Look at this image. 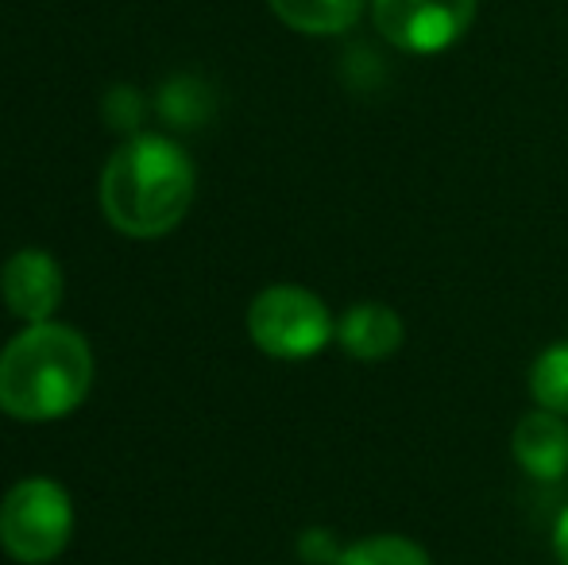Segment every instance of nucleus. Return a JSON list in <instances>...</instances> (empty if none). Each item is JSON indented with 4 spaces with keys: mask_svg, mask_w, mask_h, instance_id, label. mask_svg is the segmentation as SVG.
I'll return each instance as SVG.
<instances>
[{
    "mask_svg": "<svg viewBox=\"0 0 568 565\" xmlns=\"http://www.w3.org/2000/svg\"><path fill=\"white\" fill-rule=\"evenodd\" d=\"M554 554H557V562L568 565V507L554 523Z\"/></svg>",
    "mask_w": 568,
    "mask_h": 565,
    "instance_id": "ddd939ff",
    "label": "nucleus"
},
{
    "mask_svg": "<svg viewBox=\"0 0 568 565\" xmlns=\"http://www.w3.org/2000/svg\"><path fill=\"white\" fill-rule=\"evenodd\" d=\"M510 450L526 476L534 481H557L568 468V418L538 407L518 418L510 434Z\"/></svg>",
    "mask_w": 568,
    "mask_h": 565,
    "instance_id": "0eeeda50",
    "label": "nucleus"
},
{
    "mask_svg": "<svg viewBox=\"0 0 568 565\" xmlns=\"http://www.w3.org/2000/svg\"><path fill=\"white\" fill-rule=\"evenodd\" d=\"M271 12L302 36H341L364 12V0H267Z\"/></svg>",
    "mask_w": 568,
    "mask_h": 565,
    "instance_id": "1a4fd4ad",
    "label": "nucleus"
},
{
    "mask_svg": "<svg viewBox=\"0 0 568 565\" xmlns=\"http://www.w3.org/2000/svg\"><path fill=\"white\" fill-rule=\"evenodd\" d=\"M403 317L383 302H359L337 317V341L352 361H390L403 349Z\"/></svg>",
    "mask_w": 568,
    "mask_h": 565,
    "instance_id": "6e6552de",
    "label": "nucleus"
},
{
    "mask_svg": "<svg viewBox=\"0 0 568 565\" xmlns=\"http://www.w3.org/2000/svg\"><path fill=\"white\" fill-rule=\"evenodd\" d=\"M0 294H4V306L12 310L20 322H28V325L51 322L62 302L59 260L43 249L12 252L4 272H0Z\"/></svg>",
    "mask_w": 568,
    "mask_h": 565,
    "instance_id": "423d86ee",
    "label": "nucleus"
},
{
    "mask_svg": "<svg viewBox=\"0 0 568 565\" xmlns=\"http://www.w3.org/2000/svg\"><path fill=\"white\" fill-rule=\"evenodd\" d=\"M194 202V163L179 143L135 137L109 155L101 174V210L109 225L135 241H155L182 225Z\"/></svg>",
    "mask_w": 568,
    "mask_h": 565,
    "instance_id": "f03ea898",
    "label": "nucleus"
},
{
    "mask_svg": "<svg viewBox=\"0 0 568 565\" xmlns=\"http://www.w3.org/2000/svg\"><path fill=\"white\" fill-rule=\"evenodd\" d=\"M298 554L310 565H337L341 546L333 543L329 531H306V535H302V543H298Z\"/></svg>",
    "mask_w": 568,
    "mask_h": 565,
    "instance_id": "f8f14e48",
    "label": "nucleus"
},
{
    "mask_svg": "<svg viewBox=\"0 0 568 565\" xmlns=\"http://www.w3.org/2000/svg\"><path fill=\"white\" fill-rule=\"evenodd\" d=\"M93 384L90 341L59 322L20 330L0 353V411L16 423H54L82 407Z\"/></svg>",
    "mask_w": 568,
    "mask_h": 565,
    "instance_id": "f257e3e1",
    "label": "nucleus"
},
{
    "mask_svg": "<svg viewBox=\"0 0 568 565\" xmlns=\"http://www.w3.org/2000/svg\"><path fill=\"white\" fill-rule=\"evenodd\" d=\"M530 395L538 407L568 418V341H554L538 353L530 369Z\"/></svg>",
    "mask_w": 568,
    "mask_h": 565,
    "instance_id": "9d476101",
    "label": "nucleus"
},
{
    "mask_svg": "<svg viewBox=\"0 0 568 565\" xmlns=\"http://www.w3.org/2000/svg\"><path fill=\"white\" fill-rule=\"evenodd\" d=\"M247 333L255 349L275 361H310L337 337V322L314 291L298 283H275L247 306Z\"/></svg>",
    "mask_w": 568,
    "mask_h": 565,
    "instance_id": "20e7f679",
    "label": "nucleus"
},
{
    "mask_svg": "<svg viewBox=\"0 0 568 565\" xmlns=\"http://www.w3.org/2000/svg\"><path fill=\"white\" fill-rule=\"evenodd\" d=\"M479 0H372V20L390 47L410 54H442L460 43Z\"/></svg>",
    "mask_w": 568,
    "mask_h": 565,
    "instance_id": "39448f33",
    "label": "nucleus"
},
{
    "mask_svg": "<svg viewBox=\"0 0 568 565\" xmlns=\"http://www.w3.org/2000/svg\"><path fill=\"white\" fill-rule=\"evenodd\" d=\"M337 565H429V554L414 538L403 535H372L344 546Z\"/></svg>",
    "mask_w": 568,
    "mask_h": 565,
    "instance_id": "9b49d317",
    "label": "nucleus"
},
{
    "mask_svg": "<svg viewBox=\"0 0 568 565\" xmlns=\"http://www.w3.org/2000/svg\"><path fill=\"white\" fill-rule=\"evenodd\" d=\"M74 535V504L67 488L47 476L12 484L0 500V546L23 565L54 562Z\"/></svg>",
    "mask_w": 568,
    "mask_h": 565,
    "instance_id": "7ed1b4c3",
    "label": "nucleus"
}]
</instances>
